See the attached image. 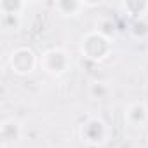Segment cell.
I'll list each match as a JSON object with an SVG mask.
<instances>
[{
  "instance_id": "1",
  "label": "cell",
  "mask_w": 148,
  "mask_h": 148,
  "mask_svg": "<svg viewBox=\"0 0 148 148\" xmlns=\"http://www.w3.org/2000/svg\"><path fill=\"white\" fill-rule=\"evenodd\" d=\"M112 47H113V38H108L103 33H99L98 30H94V32L86 33L80 38L79 51L86 59L92 63H101L110 56Z\"/></svg>"
},
{
  "instance_id": "2",
  "label": "cell",
  "mask_w": 148,
  "mask_h": 148,
  "mask_svg": "<svg viewBox=\"0 0 148 148\" xmlns=\"http://www.w3.org/2000/svg\"><path fill=\"white\" fill-rule=\"evenodd\" d=\"M38 66L51 77H61L70 70L71 66V59L68 56V52L61 47H52L42 52Z\"/></svg>"
},
{
  "instance_id": "3",
  "label": "cell",
  "mask_w": 148,
  "mask_h": 148,
  "mask_svg": "<svg viewBox=\"0 0 148 148\" xmlns=\"http://www.w3.org/2000/svg\"><path fill=\"white\" fill-rule=\"evenodd\" d=\"M79 136L89 146H101L110 139V127L103 119L91 117L86 122H82L79 129Z\"/></svg>"
},
{
  "instance_id": "4",
  "label": "cell",
  "mask_w": 148,
  "mask_h": 148,
  "mask_svg": "<svg viewBox=\"0 0 148 148\" xmlns=\"http://www.w3.org/2000/svg\"><path fill=\"white\" fill-rule=\"evenodd\" d=\"M40 56L35 54L33 49L30 47H16L9 54V68L14 75L26 77L30 73H33L38 66Z\"/></svg>"
},
{
  "instance_id": "5",
  "label": "cell",
  "mask_w": 148,
  "mask_h": 148,
  "mask_svg": "<svg viewBox=\"0 0 148 148\" xmlns=\"http://www.w3.org/2000/svg\"><path fill=\"white\" fill-rule=\"evenodd\" d=\"M23 138V124L18 119H7L0 125V139H2V146L16 145Z\"/></svg>"
},
{
  "instance_id": "6",
  "label": "cell",
  "mask_w": 148,
  "mask_h": 148,
  "mask_svg": "<svg viewBox=\"0 0 148 148\" xmlns=\"http://www.w3.org/2000/svg\"><path fill=\"white\" fill-rule=\"evenodd\" d=\"M125 120L131 125H143L148 120V106L145 103H131L125 108Z\"/></svg>"
},
{
  "instance_id": "7",
  "label": "cell",
  "mask_w": 148,
  "mask_h": 148,
  "mask_svg": "<svg viewBox=\"0 0 148 148\" xmlns=\"http://www.w3.org/2000/svg\"><path fill=\"white\" fill-rule=\"evenodd\" d=\"M120 9L131 19L138 21V19H143V16L148 12V2L146 0H127V2L120 4Z\"/></svg>"
},
{
  "instance_id": "8",
  "label": "cell",
  "mask_w": 148,
  "mask_h": 148,
  "mask_svg": "<svg viewBox=\"0 0 148 148\" xmlns=\"http://www.w3.org/2000/svg\"><path fill=\"white\" fill-rule=\"evenodd\" d=\"M84 7H86V2H80V0H58V2H54V9L64 18L79 16Z\"/></svg>"
},
{
  "instance_id": "9",
  "label": "cell",
  "mask_w": 148,
  "mask_h": 148,
  "mask_svg": "<svg viewBox=\"0 0 148 148\" xmlns=\"http://www.w3.org/2000/svg\"><path fill=\"white\" fill-rule=\"evenodd\" d=\"M26 2L23 0H2L0 2V12L2 16H23L25 9H26Z\"/></svg>"
},
{
  "instance_id": "10",
  "label": "cell",
  "mask_w": 148,
  "mask_h": 148,
  "mask_svg": "<svg viewBox=\"0 0 148 148\" xmlns=\"http://www.w3.org/2000/svg\"><path fill=\"white\" fill-rule=\"evenodd\" d=\"M87 92H89V96H91L92 99L99 101V99H106V98L110 96L112 89H110V86H108L106 82H101V80H94V82L89 86Z\"/></svg>"
},
{
  "instance_id": "11",
  "label": "cell",
  "mask_w": 148,
  "mask_h": 148,
  "mask_svg": "<svg viewBox=\"0 0 148 148\" xmlns=\"http://www.w3.org/2000/svg\"><path fill=\"white\" fill-rule=\"evenodd\" d=\"M96 30H98L99 33H103L105 37L113 38L115 30H117V25L113 23V19H112V18H101V19L98 21V25H96Z\"/></svg>"
},
{
  "instance_id": "12",
  "label": "cell",
  "mask_w": 148,
  "mask_h": 148,
  "mask_svg": "<svg viewBox=\"0 0 148 148\" xmlns=\"http://www.w3.org/2000/svg\"><path fill=\"white\" fill-rule=\"evenodd\" d=\"M21 18L19 16H2V28L5 32H16L19 30Z\"/></svg>"
},
{
  "instance_id": "13",
  "label": "cell",
  "mask_w": 148,
  "mask_h": 148,
  "mask_svg": "<svg viewBox=\"0 0 148 148\" xmlns=\"http://www.w3.org/2000/svg\"><path fill=\"white\" fill-rule=\"evenodd\" d=\"M132 33H134L136 37H145V35L148 33V25H145L143 19L134 21V23H132Z\"/></svg>"
}]
</instances>
